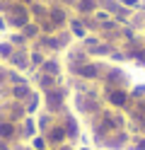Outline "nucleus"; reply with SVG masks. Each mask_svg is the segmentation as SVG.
Here are the masks:
<instances>
[{
    "label": "nucleus",
    "mask_w": 145,
    "mask_h": 150,
    "mask_svg": "<svg viewBox=\"0 0 145 150\" xmlns=\"http://www.w3.org/2000/svg\"><path fill=\"white\" fill-rule=\"evenodd\" d=\"M10 65H15L17 70H27L32 68V61H29V46H19V49H15V53L7 58Z\"/></svg>",
    "instance_id": "f257e3e1"
},
{
    "label": "nucleus",
    "mask_w": 145,
    "mask_h": 150,
    "mask_svg": "<svg viewBox=\"0 0 145 150\" xmlns=\"http://www.w3.org/2000/svg\"><path fill=\"white\" fill-rule=\"evenodd\" d=\"M65 29L70 32V34L75 36V39H85V36L90 34V27H87V20H85V17H77V15L73 17L70 22H68V27H65Z\"/></svg>",
    "instance_id": "f03ea898"
},
{
    "label": "nucleus",
    "mask_w": 145,
    "mask_h": 150,
    "mask_svg": "<svg viewBox=\"0 0 145 150\" xmlns=\"http://www.w3.org/2000/svg\"><path fill=\"white\" fill-rule=\"evenodd\" d=\"M73 10H75L77 17H92L97 10H99V3H97V0H75Z\"/></svg>",
    "instance_id": "7ed1b4c3"
},
{
    "label": "nucleus",
    "mask_w": 145,
    "mask_h": 150,
    "mask_svg": "<svg viewBox=\"0 0 145 150\" xmlns=\"http://www.w3.org/2000/svg\"><path fill=\"white\" fill-rule=\"evenodd\" d=\"M36 82H39V90H41V92H48V90L58 87V85H56V82H58V78H56V75H48V73H39Z\"/></svg>",
    "instance_id": "20e7f679"
},
{
    "label": "nucleus",
    "mask_w": 145,
    "mask_h": 150,
    "mask_svg": "<svg viewBox=\"0 0 145 150\" xmlns=\"http://www.w3.org/2000/svg\"><path fill=\"white\" fill-rule=\"evenodd\" d=\"M19 32L24 34V39H27V41H36L39 36H41V27H39V22H34V20H32L29 24H24Z\"/></svg>",
    "instance_id": "39448f33"
},
{
    "label": "nucleus",
    "mask_w": 145,
    "mask_h": 150,
    "mask_svg": "<svg viewBox=\"0 0 145 150\" xmlns=\"http://www.w3.org/2000/svg\"><path fill=\"white\" fill-rule=\"evenodd\" d=\"M106 99H109V104H114V107H123L126 104V92H121V87L106 90Z\"/></svg>",
    "instance_id": "423d86ee"
},
{
    "label": "nucleus",
    "mask_w": 145,
    "mask_h": 150,
    "mask_svg": "<svg viewBox=\"0 0 145 150\" xmlns=\"http://www.w3.org/2000/svg\"><path fill=\"white\" fill-rule=\"evenodd\" d=\"M36 133H39L36 121H34V119H24V126H19V136H24L27 140H32Z\"/></svg>",
    "instance_id": "0eeeda50"
},
{
    "label": "nucleus",
    "mask_w": 145,
    "mask_h": 150,
    "mask_svg": "<svg viewBox=\"0 0 145 150\" xmlns=\"http://www.w3.org/2000/svg\"><path fill=\"white\" fill-rule=\"evenodd\" d=\"M41 73H48V75H61V65H58V61L56 58H44V63H41Z\"/></svg>",
    "instance_id": "6e6552de"
},
{
    "label": "nucleus",
    "mask_w": 145,
    "mask_h": 150,
    "mask_svg": "<svg viewBox=\"0 0 145 150\" xmlns=\"http://www.w3.org/2000/svg\"><path fill=\"white\" fill-rule=\"evenodd\" d=\"M44 58H46V53H44L41 49H36V46H34V51L29 53V61H32V68H41Z\"/></svg>",
    "instance_id": "1a4fd4ad"
},
{
    "label": "nucleus",
    "mask_w": 145,
    "mask_h": 150,
    "mask_svg": "<svg viewBox=\"0 0 145 150\" xmlns=\"http://www.w3.org/2000/svg\"><path fill=\"white\" fill-rule=\"evenodd\" d=\"M15 49H17V46L12 44V41H0V58H10V56H12L15 53Z\"/></svg>",
    "instance_id": "9d476101"
},
{
    "label": "nucleus",
    "mask_w": 145,
    "mask_h": 150,
    "mask_svg": "<svg viewBox=\"0 0 145 150\" xmlns=\"http://www.w3.org/2000/svg\"><path fill=\"white\" fill-rule=\"evenodd\" d=\"M32 148H34V150H48V140H46V136H44V133H36V136L32 138Z\"/></svg>",
    "instance_id": "9b49d317"
},
{
    "label": "nucleus",
    "mask_w": 145,
    "mask_h": 150,
    "mask_svg": "<svg viewBox=\"0 0 145 150\" xmlns=\"http://www.w3.org/2000/svg\"><path fill=\"white\" fill-rule=\"evenodd\" d=\"M119 3H121L123 7H128V10H138V5L143 3V0H119Z\"/></svg>",
    "instance_id": "f8f14e48"
},
{
    "label": "nucleus",
    "mask_w": 145,
    "mask_h": 150,
    "mask_svg": "<svg viewBox=\"0 0 145 150\" xmlns=\"http://www.w3.org/2000/svg\"><path fill=\"white\" fill-rule=\"evenodd\" d=\"M51 5H63V7H73L75 0H51Z\"/></svg>",
    "instance_id": "ddd939ff"
},
{
    "label": "nucleus",
    "mask_w": 145,
    "mask_h": 150,
    "mask_svg": "<svg viewBox=\"0 0 145 150\" xmlns=\"http://www.w3.org/2000/svg\"><path fill=\"white\" fill-rule=\"evenodd\" d=\"M7 29V20H5V15L0 12V32H5Z\"/></svg>",
    "instance_id": "4468645a"
},
{
    "label": "nucleus",
    "mask_w": 145,
    "mask_h": 150,
    "mask_svg": "<svg viewBox=\"0 0 145 150\" xmlns=\"http://www.w3.org/2000/svg\"><path fill=\"white\" fill-rule=\"evenodd\" d=\"M0 150H10V145H7V140H3V138H0Z\"/></svg>",
    "instance_id": "2eb2a0df"
},
{
    "label": "nucleus",
    "mask_w": 145,
    "mask_h": 150,
    "mask_svg": "<svg viewBox=\"0 0 145 150\" xmlns=\"http://www.w3.org/2000/svg\"><path fill=\"white\" fill-rule=\"evenodd\" d=\"M15 3H22V5H27V7H29L32 3H36V0H15Z\"/></svg>",
    "instance_id": "dca6fc26"
},
{
    "label": "nucleus",
    "mask_w": 145,
    "mask_h": 150,
    "mask_svg": "<svg viewBox=\"0 0 145 150\" xmlns=\"http://www.w3.org/2000/svg\"><path fill=\"white\" fill-rule=\"evenodd\" d=\"M80 150H90V148H80Z\"/></svg>",
    "instance_id": "f3484780"
}]
</instances>
